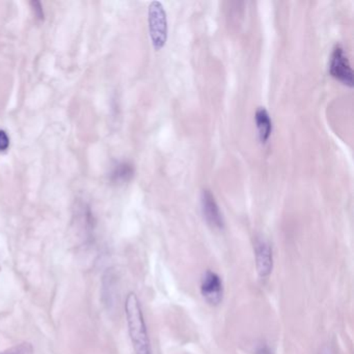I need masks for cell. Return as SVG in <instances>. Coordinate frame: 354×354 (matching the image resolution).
I'll use <instances>...</instances> for the list:
<instances>
[{"label":"cell","instance_id":"obj_1","mask_svg":"<svg viewBox=\"0 0 354 354\" xmlns=\"http://www.w3.org/2000/svg\"><path fill=\"white\" fill-rule=\"evenodd\" d=\"M125 314L128 333L136 354H153L142 306L134 292H130L126 297Z\"/></svg>","mask_w":354,"mask_h":354},{"label":"cell","instance_id":"obj_2","mask_svg":"<svg viewBox=\"0 0 354 354\" xmlns=\"http://www.w3.org/2000/svg\"><path fill=\"white\" fill-rule=\"evenodd\" d=\"M149 30L156 50L165 47L167 40V18L162 3L153 1L149 7Z\"/></svg>","mask_w":354,"mask_h":354},{"label":"cell","instance_id":"obj_3","mask_svg":"<svg viewBox=\"0 0 354 354\" xmlns=\"http://www.w3.org/2000/svg\"><path fill=\"white\" fill-rule=\"evenodd\" d=\"M329 73L335 80L346 86H353V71L350 66L349 59L345 53V49L341 45H335L329 62Z\"/></svg>","mask_w":354,"mask_h":354},{"label":"cell","instance_id":"obj_4","mask_svg":"<svg viewBox=\"0 0 354 354\" xmlns=\"http://www.w3.org/2000/svg\"><path fill=\"white\" fill-rule=\"evenodd\" d=\"M201 293L210 306H219L223 298V283L214 271L207 270L201 281Z\"/></svg>","mask_w":354,"mask_h":354},{"label":"cell","instance_id":"obj_5","mask_svg":"<svg viewBox=\"0 0 354 354\" xmlns=\"http://www.w3.org/2000/svg\"><path fill=\"white\" fill-rule=\"evenodd\" d=\"M254 262L259 277L268 279L273 269V252L270 243L263 238H259L254 243Z\"/></svg>","mask_w":354,"mask_h":354},{"label":"cell","instance_id":"obj_6","mask_svg":"<svg viewBox=\"0 0 354 354\" xmlns=\"http://www.w3.org/2000/svg\"><path fill=\"white\" fill-rule=\"evenodd\" d=\"M201 205H202L203 215L208 225L213 229L223 230L225 227V219L210 190H203Z\"/></svg>","mask_w":354,"mask_h":354},{"label":"cell","instance_id":"obj_7","mask_svg":"<svg viewBox=\"0 0 354 354\" xmlns=\"http://www.w3.org/2000/svg\"><path fill=\"white\" fill-rule=\"evenodd\" d=\"M254 120H256L257 129H258L259 140L262 144H266L272 132V121H271L270 115L264 107H259L254 115Z\"/></svg>","mask_w":354,"mask_h":354},{"label":"cell","instance_id":"obj_8","mask_svg":"<svg viewBox=\"0 0 354 354\" xmlns=\"http://www.w3.org/2000/svg\"><path fill=\"white\" fill-rule=\"evenodd\" d=\"M136 174V169L133 165L129 161H123L118 163L113 171H111L109 179L113 184H124L129 182Z\"/></svg>","mask_w":354,"mask_h":354},{"label":"cell","instance_id":"obj_9","mask_svg":"<svg viewBox=\"0 0 354 354\" xmlns=\"http://www.w3.org/2000/svg\"><path fill=\"white\" fill-rule=\"evenodd\" d=\"M0 354H35V349L30 342H22L13 347L0 351Z\"/></svg>","mask_w":354,"mask_h":354},{"label":"cell","instance_id":"obj_10","mask_svg":"<svg viewBox=\"0 0 354 354\" xmlns=\"http://www.w3.org/2000/svg\"><path fill=\"white\" fill-rule=\"evenodd\" d=\"M30 7H32V12H34L37 19H38L39 21H44V10H43V6L41 1H39V0H32V1H30Z\"/></svg>","mask_w":354,"mask_h":354},{"label":"cell","instance_id":"obj_11","mask_svg":"<svg viewBox=\"0 0 354 354\" xmlns=\"http://www.w3.org/2000/svg\"><path fill=\"white\" fill-rule=\"evenodd\" d=\"M10 147V138L7 131L0 129V152H6Z\"/></svg>","mask_w":354,"mask_h":354},{"label":"cell","instance_id":"obj_12","mask_svg":"<svg viewBox=\"0 0 354 354\" xmlns=\"http://www.w3.org/2000/svg\"><path fill=\"white\" fill-rule=\"evenodd\" d=\"M256 354H272L271 352L270 348L268 347V345L266 344H261V345L258 346L256 350Z\"/></svg>","mask_w":354,"mask_h":354},{"label":"cell","instance_id":"obj_13","mask_svg":"<svg viewBox=\"0 0 354 354\" xmlns=\"http://www.w3.org/2000/svg\"><path fill=\"white\" fill-rule=\"evenodd\" d=\"M320 354H333V353H331L330 349H329V348L325 347V348H323L322 351L320 352Z\"/></svg>","mask_w":354,"mask_h":354}]
</instances>
